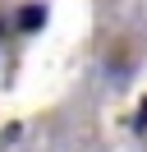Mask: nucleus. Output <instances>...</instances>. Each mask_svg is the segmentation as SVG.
<instances>
[{
	"instance_id": "f257e3e1",
	"label": "nucleus",
	"mask_w": 147,
	"mask_h": 152,
	"mask_svg": "<svg viewBox=\"0 0 147 152\" xmlns=\"http://www.w3.org/2000/svg\"><path fill=\"white\" fill-rule=\"evenodd\" d=\"M41 23H46V5H28V10L18 14V28H23V32H32V28H41Z\"/></svg>"
}]
</instances>
